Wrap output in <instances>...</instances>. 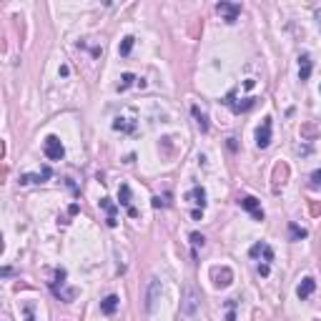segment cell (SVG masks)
I'll return each instance as SVG.
<instances>
[{
  "instance_id": "obj_28",
  "label": "cell",
  "mask_w": 321,
  "mask_h": 321,
  "mask_svg": "<svg viewBox=\"0 0 321 321\" xmlns=\"http://www.w3.org/2000/svg\"><path fill=\"white\" fill-rule=\"evenodd\" d=\"M58 73H60V75H63V78H65V75H68V73H70V70H68V65H60V70H58Z\"/></svg>"
},
{
  "instance_id": "obj_23",
  "label": "cell",
  "mask_w": 321,
  "mask_h": 321,
  "mask_svg": "<svg viewBox=\"0 0 321 321\" xmlns=\"http://www.w3.org/2000/svg\"><path fill=\"white\" fill-rule=\"evenodd\" d=\"M166 206H168V201H166V198H160V196L153 198V209H166Z\"/></svg>"
},
{
  "instance_id": "obj_2",
  "label": "cell",
  "mask_w": 321,
  "mask_h": 321,
  "mask_svg": "<svg viewBox=\"0 0 321 321\" xmlns=\"http://www.w3.org/2000/svg\"><path fill=\"white\" fill-rule=\"evenodd\" d=\"M198 301H201L198 291H196L193 286H186V289H183V299H181V311L188 314V316H193L196 309H198Z\"/></svg>"
},
{
  "instance_id": "obj_11",
  "label": "cell",
  "mask_w": 321,
  "mask_h": 321,
  "mask_svg": "<svg viewBox=\"0 0 321 321\" xmlns=\"http://www.w3.org/2000/svg\"><path fill=\"white\" fill-rule=\"evenodd\" d=\"M231 278H233V273H231L228 268H214V281H216V286L226 289V286L231 284Z\"/></svg>"
},
{
  "instance_id": "obj_17",
  "label": "cell",
  "mask_w": 321,
  "mask_h": 321,
  "mask_svg": "<svg viewBox=\"0 0 321 321\" xmlns=\"http://www.w3.org/2000/svg\"><path fill=\"white\" fill-rule=\"evenodd\" d=\"M191 113L196 115V123H198V128L206 133V131H209V118H206V113H204V110H198V106H193V108H191Z\"/></svg>"
},
{
  "instance_id": "obj_5",
  "label": "cell",
  "mask_w": 321,
  "mask_h": 321,
  "mask_svg": "<svg viewBox=\"0 0 321 321\" xmlns=\"http://www.w3.org/2000/svg\"><path fill=\"white\" fill-rule=\"evenodd\" d=\"M268 143H271V118H264L259 131H256V146L259 148H268Z\"/></svg>"
},
{
  "instance_id": "obj_4",
  "label": "cell",
  "mask_w": 321,
  "mask_h": 321,
  "mask_svg": "<svg viewBox=\"0 0 321 321\" xmlns=\"http://www.w3.org/2000/svg\"><path fill=\"white\" fill-rule=\"evenodd\" d=\"M238 204H241V209H246L256 221H264V209H261V204H259L254 196H244V198L238 201Z\"/></svg>"
},
{
  "instance_id": "obj_12",
  "label": "cell",
  "mask_w": 321,
  "mask_h": 321,
  "mask_svg": "<svg viewBox=\"0 0 321 321\" xmlns=\"http://www.w3.org/2000/svg\"><path fill=\"white\" fill-rule=\"evenodd\" d=\"M311 78V55L304 53L299 58V80H309Z\"/></svg>"
},
{
  "instance_id": "obj_14",
  "label": "cell",
  "mask_w": 321,
  "mask_h": 321,
  "mask_svg": "<svg viewBox=\"0 0 321 321\" xmlns=\"http://www.w3.org/2000/svg\"><path fill=\"white\" fill-rule=\"evenodd\" d=\"M249 254H251L254 259L264 254V259H266V261H273V251H271V246H268V244H254Z\"/></svg>"
},
{
  "instance_id": "obj_20",
  "label": "cell",
  "mask_w": 321,
  "mask_h": 321,
  "mask_svg": "<svg viewBox=\"0 0 321 321\" xmlns=\"http://www.w3.org/2000/svg\"><path fill=\"white\" fill-rule=\"evenodd\" d=\"M133 80H136V75H133V73H123V75H120V83H118V91H120V93L128 91V88L133 86Z\"/></svg>"
},
{
  "instance_id": "obj_26",
  "label": "cell",
  "mask_w": 321,
  "mask_h": 321,
  "mask_svg": "<svg viewBox=\"0 0 321 321\" xmlns=\"http://www.w3.org/2000/svg\"><path fill=\"white\" fill-rule=\"evenodd\" d=\"M311 183H314V186H321V168L311 173Z\"/></svg>"
},
{
  "instance_id": "obj_24",
  "label": "cell",
  "mask_w": 321,
  "mask_h": 321,
  "mask_svg": "<svg viewBox=\"0 0 321 321\" xmlns=\"http://www.w3.org/2000/svg\"><path fill=\"white\" fill-rule=\"evenodd\" d=\"M23 314H25V321H35V316H33V304H25V306H23Z\"/></svg>"
},
{
  "instance_id": "obj_9",
  "label": "cell",
  "mask_w": 321,
  "mask_h": 321,
  "mask_svg": "<svg viewBox=\"0 0 321 321\" xmlns=\"http://www.w3.org/2000/svg\"><path fill=\"white\" fill-rule=\"evenodd\" d=\"M186 201H188V204L201 206V211H204V206H206V191L201 188V186H196V188H191V191L186 193Z\"/></svg>"
},
{
  "instance_id": "obj_7",
  "label": "cell",
  "mask_w": 321,
  "mask_h": 321,
  "mask_svg": "<svg viewBox=\"0 0 321 321\" xmlns=\"http://www.w3.org/2000/svg\"><path fill=\"white\" fill-rule=\"evenodd\" d=\"M53 173H51V168H43L40 173H23L18 181H20V186H28V183H43V181H48Z\"/></svg>"
},
{
  "instance_id": "obj_15",
  "label": "cell",
  "mask_w": 321,
  "mask_h": 321,
  "mask_svg": "<svg viewBox=\"0 0 321 321\" xmlns=\"http://www.w3.org/2000/svg\"><path fill=\"white\" fill-rule=\"evenodd\" d=\"M118 198H120V206H126L128 211L133 209V206H131V186H128V183H120V188H118Z\"/></svg>"
},
{
  "instance_id": "obj_10",
  "label": "cell",
  "mask_w": 321,
  "mask_h": 321,
  "mask_svg": "<svg viewBox=\"0 0 321 321\" xmlns=\"http://www.w3.org/2000/svg\"><path fill=\"white\" fill-rule=\"evenodd\" d=\"M314 289H316V281H314L311 276H306V278L301 281V284H299V289H296V296L304 301V299H309V296L314 294Z\"/></svg>"
},
{
  "instance_id": "obj_19",
  "label": "cell",
  "mask_w": 321,
  "mask_h": 321,
  "mask_svg": "<svg viewBox=\"0 0 321 321\" xmlns=\"http://www.w3.org/2000/svg\"><path fill=\"white\" fill-rule=\"evenodd\" d=\"M133 43H136V38H133V35H126L123 40H120V46H118V53H120V55H123V58H126V55L131 53V48H133Z\"/></svg>"
},
{
  "instance_id": "obj_18",
  "label": "cell",
  "mask_w": 321,
  "mask_h": 321,
  "mask_svg": "<svg viewBox=\"0 0 321 321\" xmlns=\"http://www.w3.org/2000/svg\"><path fill=\"white\" fill-rule=\"evenodd\" d=\"M101 209L108 214V218H106V221H115V211H118V206L113 204L110 198H101Z\"/></svg>"
},
{
  "instance_id": "obj_1",
  "label": "cell",
  "mask_w": 321,
  "mask_h": 321,
  "mask_svg": "<svg viewBox=\"0 0 321 321\" xmlns=\"http://www.w3.org/2000/svg\"><path fill=\"white\" fill-rule=\"evenodd\" d=\"M43 153H46L51 160H60V158L65 156V148H63V143H60L58 136H48V138L43 141Z\"/></svg>"
},
{
  "instance_id": "obj_27",
  "label": "cell",
  "mask_w": 321,
  "mask_h": 321,
  "mask_svg": "<svg viewBox=\"0 0 321 321\" xmlns=\"http://www.w3.org/2000/svg\"><path fill=\"white\" fill-rule=\"evenodd\" d=\"M259 273H261V276H268V264H264V266H259Z\"/></svg>"
},
{
  "instance_id": "obj_29",
  "label": "cell",
  "mask_w": 321,
  "mask_h": 321,
  "mask_svg": "<svg viewBox=\"0 0 321 321\" xmlns=\"http://www.w3.org/2000/svg\"><path fill=\"white\" fill-rule=\"evenodd\" d=\"M316 20H319V28H321V10L316 13Z\"/></svg>"
},
{
  "instance_id": "obj_16",
  "label": "cell",
  "mask_w": 321,
  "mask_h": 321,
  "mask_svg": "<svg viewBox=\"0 0 321 321\" xmlns=\"http://www.w3.org/2000/svg\"><path fill=\"white\" fill-rule=\"evenodd\" d=\"M113 128H115V131H123V133H131V131L136 128V123H133V120H128V118H120V115H118V118L113 120Z\"/></svg>"
},
{
  "instance_id": "obj_21",
  "label": "cell",
  "mask_w": 321,
  "mask_h": 321,
  "mask_svg": "<svg viewBox=\"0 0 321 321\" xmlns=\"http://www.w3.org/2000/svg\"><path fill=\"white\" fill-rule=\"evenodd\" d=\"M289 231H291V238H294V241H301V238L309 236V231L301 228V226H296V223H289Z\"/></svg>"
},
{
  "instance_id": "obj_25",
  "label": "cell",
  "mask_w": 321,
  "mask_h": 321,
  "mask_svg": "<svg viewBox=\"0 0 321 321\" xmlns=\"http://www.w3.org/2000/svg\"><path fill=\"white\" fill-rule=\"evenodd\" d=\"M233 309H236V301H228V314H226V321H236V314H233Z\"/></svg>"
},
{
  "instance_id": "obj_3",
  "label": "cell",
  "mask_w": 321,
  "mask_h": 321,
  "mask_svg": "<svg viewBox=\"0 0 321 321\" xmlns=\"http://www.w3.org/2000/svg\"><path fill=\"white\" fill-rule=\"evenodd\" d=\"M216 13H218L226 23H236L238 15H241V5H238V3H223V0H221V3L216 5Z\"/></svg>"
},
{
  "instance_id": "obj_13",
  "label": "cell",
  "mask_w": 321,
  "mask_h": 321,
  "mask_svg": "<svg viewBox=\"0 0 321 321\" xmlns=\"http://www.w3.org/2000/svg\"><path fill=\"white\" fill-rule=\"evenodd\" d=\"M118 304H120V299H118L115 294H110V296H106V299L101 301V311H103L106 316H113L115 309H118Z\"/></svg>"
},
{
  "instance_id": "obj_8",
  "label": "cell",
  "mask_w": 321,
  "mask_h": 321,
  "mask_svg": "<svg viewBox=\"0 0 321 321\" xmlns=\"http://www.w3.org/2000/svg\"><path fill=\"white\" fill-rule=\"evenodd\" d=\"M223 103H226V106H231V108H233V113H244V110H249V108L256 103V98H246L244 103H236V93L231 91V93L226 96V101H223Z\"/></svg>"
},
{
  "instance_id": "obj_22",
  "label": "cell",
  "mask_w": 321,
  "mask_h": 321,
  "mask_svg": "<svg viewBox=\"0 0 321 321\" xmlns=\"http://www.w3.org/2000/svg\"><path fill=\"white\" fill-rule=\"evenodd\" d=\"M191 244H193V249H198V246L206 244V238L201 236V233H191Z\"/></svg>"
},
{
  "instance_id": "obj_6",
  "label": "cell",
  "mask_w": 321,
  "mask_h": 321,
  "mask_svg": "<svg viewBox=\"0 0 321 321\" xmlns=\"http://www.w3.org/2000/svg\"><path fill=\"white\" fill-rule=\"evenodd\" d=\"M158 296H160V281H158V278H151V286H148V301H146V309H148L151 314L156 311Z\"/></svg>"
}]
</instances>
